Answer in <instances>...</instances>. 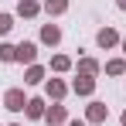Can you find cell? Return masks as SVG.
<instances>
[{
	"label": "cell",
	"mask_w": 126,
	"mask_h": 126,
	"mask_svg": "<svg viewBox=\"0 0 126 126\" xmlns=\"http://www.w3.org/2000/svg\"><path fill=\"white\" fill-rule=\"evenodd\" d=\"M119 123H123V126H126V112H123V116H119Z\"/></svg>",
	"instance_id": "obj_21"
},
{
	"label": "cell",
	"mask_w": 126,
	"mask_h": 126,
	"mask_svg": "<svg viewBox=\"0 0 126 126\" xmlns=\"http://www.w3.org/2000/svg\"><path fill=\"white\" fill-rule=\"evenodd\" d=\"M44 89H48V95H51L55 102H62L65 95H68V85H65L62 79H48V85H44Z\"/></svg>",
	"instance_id": "obj_5"
},
{
	"label": "cell",
	"mask_w": 126,
	"mask_h": 126,
	"mask_svg": "<svg viewBox=\"0 0 126 126\" xmlns=\"http://www.w3.org/2000/svg\"><path fill=\"white\" fill-rule=\"evenodd\" d=\"M119 48H123V55H126V38H123V41H119Z\"/></svg>",
	"instance_id": "obj_20"
},
{
	"label": "cell",
	"mask_w": 126,
	"mask_h": 126,
	"mask_svg": "<svg viewBox=\"0 0 126 126\" xmlns=\"http://www.w3.org/2000/svg\"><path fill=\"white\" fill-rule=\"evenodd\" d=\"M41 41L55 48V44L62 41V27H58V24H44V27H41Z\"/></svg>",
	"instance_id": "obj_8"
},
{
	"label": "cell",
	"mask_w": 126,
	"mask_h": 126,
	"mask_svg": "<svg viewBox=\"0 0 126 126\" xmlns=\"http://www.w3.org/2000/svg\"><path fill=\"white\" fill-rule=\"evenodd\" d=\"M17 62L31 68V65L38 62V44H34V41H21V44H17Z\"/></svg>",
	"instance_id": "obj_2"
},
{
	"label": "cell",
	"mask_w": 126,
	"mask_h": 126,
	"mask_svg": "<svg viewBox=\"0 0 126 126\" xmlns=\"http://www.w3.org/2000/svg\"><path fill=\"white\" fill-rule=\"evenodd\" d=\"M10 126H21V123H10Z\"/></svg>",
	"instance_id": "obj_22"
},
{
	"label": "cell",
	"mask_w": 126,
	"mask_h": 126,
	"mask_svg": "<svg viewBox=\"0 0 126 126\" xmlns=\"http://www.w3.org/2000/svg\"><path fill=\"white\" fill-rule=\"evenodd\" d=\"M3 109H10V112H24V109H27L24 89H7V92H3Z\"/></svg>",
	"instance_id": "obj_1"
},
{
	"label": "cell",
	"mask_w": 126,
	"mask_h": 126,
	"mask_svg": "<svg viewBox=\"0 0 126 126\" xmlns=\"http://www.w3.org/2000/svg\"><path fill=\"white\" fill-rule=\"evenodd\" d=\"M99 68H102V65L95 62V58H82V62H79V75H99Z\"/></svg>",
	"instance_id": "obj_12"
},
{
	"label": "cell",
	"mask_w": 126,
	"mask_h": 126,
	"mask_svg": "<svg viewBox=\"0 0 126 126\" xmlns=\"http://www.w3.org/2000/svg\"><path fill=\"white\" fill-rule=\"evenodd\" d=\"M24 112H27V119H44V112H48L44 109V99H27V109Z\"/></svg>",
	"instance_id": "obj_10"
},
{
	"label": "cell",
	"mask_w": 126,
	"mask_h": 126,
	"mask_svg": "<svg viewBox=\"0 0 126 126\" xmlns=\"http://www.w3.org/2000/svg\"><path fill=\"white\" fill-rule=\"evenodd\" d=\"M65 126H89L85 119H72V123H65Z\"/></svg>",
	"instance_id": "obj_18"
},
{
	"label": "cell",
	"mask_w": 126,
	"mask_h": 126,
	"mask_svg": "<svg viewBox=\"0 0 126 126\" xmlns=\"http://www.w3.org/2000/svg\"><path fill=\"white\" fill-rule=\"evenodd\" d=\"M106 75H126V62H123V58L106 62Z\"/></svg>",
	"instance_id": "obj_14"
},
{
	"label": "cell",
	"mask_w": 126,
	"mask_h": 126,
	"mask_svg": "<svg viewBox=\"0 0 126 126\" xmlns=\"http://www.w3.org/2000/svg\"><path fill=\"white\" fill-rule=\"evenodd\" d=\"M95 41H99V48H116V44L123 41V38H119V34H116L112 27H102V31L95 34Z\"/></svg>",
	"instance_id": "obj_6"
},
{
	"label": "cell",
	"mask_w": 126,
	"mask_h": 126,
	"mask_svg": "<svg viewBox=\"0 0 126 126\" xmlns=\"http://www.w3.org/2000/svg\"><path fill=\"white\" fill-rule=\"evenodd\" d=\"M116 7H119V10H126V0H116Z\"/></svg>",
	"instance_id": "obj_19"
},
{
	"label": "cell",
	"mask_w": 126,
	"mask_h": 126,
	"mask_svg": "<svg viewBox=\"0 0 126 126\" xmlns=\"http://www.w3.org/2000/svg\"><path fill=\"white\" fill-rule=\"evenodd\" d=\"M41 14V3L38 0H21L17 3V17H38Z\"/></svg>",
	"instance_id": "obj_9"
},
{
	"label": "cell",
	"mask_w": 126,
	"mask_h": 126,
	"mask_svg": "<svg viewBox=\"0 0 126 126\" xmlns=\"http://www.w3.org/2000/svg\"><path fill=\"white\" fill-rule=\"evenodd\" d=\"M106 119H109V106H106V102H89L85 123H106Z\"/></svg>",
	"instance_id": "obj_3"
},
{
	"label": "cell",
	"mask_w": 126,
	"mask_h": 126,
	"mask_svg": "<svg viewBox=\"0 0 126 126\" xmlns=\"http://www.w3.org/2000/svg\"><path fill=\"white\" fill-rule=\"evenodd\" d=\"M10 27H14V17H10V14H0V38H3Z\"/></svg>",
	"instance_id": "obj_17"
},
{
	"label": "cell",
	"mask_w": 126,
	"mask_h": 126,
	"mask_svg": "<svg viewBox=\"0 0 126 126\" xmlns=\"http://www.w3.org/2000/svg\"><path fill=\"white\" fill-rule=\"evenodd\" d=\"M0 62H17V48L14 44H0Z\"/></svg>",
	"instance_id": "obj_16"
},
{
	"label": "cell",
	"mask_w": 126,
	"mask_h": 126,
	"mask_svg": "<svg viewBox=\"0 0 126 126\" xmlns=\"http://www.w3.org/2000/svg\"><path fill=\"white\" fill-rule=\"evenodd\" d=\"M68 68H72V58L68 55H55L51 58V72H68Z\"/></svg>",
	"instance_id": "obj_15"
},
{
	"label": "cell",
	"mask_w": 126,
	"mask_h": 126,
	"mask_svg": "<svg viewBox=\"0 0 126 126\" xmlns=\"http://www.w3.org/2000/svg\"><path fill=\"white\" fill-rule=\"evenodd\" d=\"M24 82H27V85H41L44 82V68H41V65H31L27 75H24Z\"/></svg>",
	"instance_id": "obj_11"
},
{
	"label": "cell",
	"mask_w": 126,
	"mask_h": 126,
	"mask_svg": "<svg viewBox=\"0 0 126 126\" xmlns=\"http://www.w3.org/2000/svg\"><path fill=\"white\" fill-rule=\"evenodd\" d=\"M72 92H75V95H92V92H95V79H92V75H79V79L72 82Z\"/></svg>",
	"instance_id": "obj_4"
},
{
	"label": "cell",
	"mask_w": 126,
	"mask_h": 126,
	"mask_svg": "<svg viewBox=\"0 0 126 126\" xmlns=\"http://www.w3.org/2000/svg\"><path fill=\"white\" fill-rule=\"evenodd\" d=\"M44 10H48L51 17H58V14L68 10V0H44Z\"/></svg>",
	"instance_id": "obj_13"
},
{
	"label": "cell",
	"mask_w": 126,
	"mask_h": 126,
	"mask_svg": "<svg viewBox=\"0 0 126 126\" xmlns=\"http://www.w3.org/2000/svg\"><path fill=\"white\" fill-rule=\"evenodd\" d=\"M44 119H48V126H65V119H68V112H65V106H51L48 112H44Z\"/></svg>",
	"instance_id": "obj_7"
}]
</instances>
